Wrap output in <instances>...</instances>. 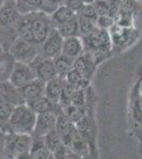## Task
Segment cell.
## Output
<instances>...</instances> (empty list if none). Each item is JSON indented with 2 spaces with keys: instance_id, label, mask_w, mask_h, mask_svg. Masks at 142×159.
I'll return each instance as SVG.
<instances>
[{
  "instance_id": "1",
  "label": "cell",
  "mask_w": 142,
  "mask_h": 159,
  "mask_svg": "<svg viewBox=\"0 0 142 159\" xmlns=\"http://www.w3.org/2000/svg\"><path fill=\"white\" fill-rule=\"evenodd\" d=\"M53 28L50 15L36 11L21 15L19 24V38L39 46Z\"/></svg>"
},
{
  "instance_id": "2",
  "label": "cell",
  "mask_w": 142,
  "mask_h": 159,
  "mask_svg": "<svg viewBox=\"0 0 142 159\" xmlns=\"http://www.w3.org/2000/svg\"><path fill=\"white\" fill-rule=\"evenodd\" d=\"M21 14L15 1H6L0 7V45L7 51L19 37V24Z\"/></svg>"
},
{
  "instance_id": "3",
  "label": "cell",
  "mask_w": 142,
  "mask_h": 159,
  "mask_svg": "<svg viewBox=\"0 0 142 159\" xmlns=\"http://www.w3.org/2000/svg\"><path fill=\"white\" fill-rule=\"evenodd\" d=\"M81 37L84 43L85 52L89 53L94 58L98 67L113 56L112 43L109 31L98 27L91 33Z\"/></svg>"
},
{
  "instance_id": "4",
  "label": "cell",
  "mask_w": 142,
  "mask_h": 159,
  "mask_svg": "<svg viewBox=\"0 0 142 159\" xmlns=\"http://www.w3.org/2000/svg\"><path fill=\"white\" fill-rule=\"evenodd\" d=\"M127 117L131 134L138 141H142V89L139 80H137L131 89Z\"/></svg>"
},
{
  "instance_id": "5",
  "label": "cell",
  "mask_w": 142,
  "mask_h": 159,
  "mask_svg": "<svg viewBox=\"0 0 142 159\" xmlns=\"http://www.w3.org/2000/svg\"><path fill=\"white\" fill-rule=\"evenodd\" d=\"M37 114L27 103L15 106L9 120L11 133L32 135L35 129Z\"/></svg>"
},
{
  "instance_id": "6",
  "label": "cell",
  "mask_w": 142,
  "mask_h": 159,
  "mask_svg": "<svg viewBox=\"0 0 142 159\" xmlns=\"http://www.w3.org/2000/svg\"><path fill=\"white\" fill-rule=\"evenodd\" d=\"M109 34L112 43V52L116 55L133 47L141 37V31L136 27H123L115 24L109 30Z\"/></svg>"
},
{
  "instance_id": "7",
  "label": "cell",
  "mask_w": 142,
  "mask_h": 159,
  "mask_svg": "<svg viewBox=\"0 0 142 159\" xmlns=\"http://www.w3.org/2000/svg\"><path fill=\"white\" fill-rule=\"evenodd\" d=\"M7 52L11 54L16 63L30 64L37 57L38 46L18 37L11 45Z\"/></svg>"
},
{
  "instance_id": "8",
  "label": "cell",
  "mask_w": 142,
  "mask_h": 159,
  "mask_svg": "<svg viewBox=\"0 0 142 159\" xmlns=\"http://www.w3.org/2000/svg\"><path fill=\"white\" fill-rule=\"evenodd\" d=\"M64 38L55 28H52L46 39L38 46V54L47 58H55L62 54Z\"/></svg>"
},
{
  "instance_id": "9",
  "label": "cell",
  "mask_w": 142,
  "mask_h": 159,
  "mask_svg": "<svg viewBox=\"0 0 142 159\" xmlns=\"http://www.w3.org/2000/svg\"><path fill=\"white\" fill-rule=\"evenodd\" d=\"M30 66L34 71L36 79L45 83L52 79L57 78L55 65L52 58H47L38 55L32 63H30Z\"/></svg>"
},
{
  "instance_id": "10",
  "label": "cell",
  "mask_w": 142,
  "mask_h": 159,
  "mask_svg": "<svg viewBox=\"0 0 142 159\" xmlns=\"http://www.w3.org/2000/svg\"><path fill=\"white\" fill-rule=\"evenodd\" d=\"M35 73L32 67L30 66V64L15 63L9 82L14 87L20 89L25 85H28V84H30L31 82L35 81Z\"/></svg>"
},
{
  "instance_id": "11",
  "label": "cell",
  "mask_w": 142,
  "mask_h": 159,
  "mask_svg": "<svg viewBox=\"0 0 142 159\" xmlns=\"http://www.w3.org/2000/svg\"><path fill=\"white\" fill-rule=\"evenodd\" d=\"M73 68L79 71L86 81L91 83L95 70L98 69V65L94 58L89 53L84 52L80 57H77L73 61Z\"/></svg>"
},
{
  "instance_id": "12",
  "label": "cell",
  "mask_w": 142,
  "mask_h": 159,
  "mask_svg": "<svg viewBox=\"0 0 142 159\" xmlns=\"http://www.w3.org/2000/svg\"><path fill=\"white\" fill-rule=\"evenodd\" d=\"M27 104L32 108L37 115L39 114H47V112H51V114H55L56 116L63 114L64 107L62 106L61 103L57 102H53L47 97H42L33 101L27 102Z\"/></svg>"
},
{
  "instance_id": "13",
  "label": "cell",
  "mask_w": 142,
  "mask_h": 159,
  "mask_svg": "<svg viewBox=\"0 0 142 159\" xmlns=\"http://www.w3.org/2000/svg\"><path fill=\"white\" fill-rule=\"evenodd\" d=\"M56 120H57V116L51 112L37 115L33 134L37 137H45L47 134L56 129Z\"/></svg>"
},
{
  "instance_id": "14",
  "label": "cell",
  "mask_w": 142,
  "mask_h": 159,
  "mask_svg": "<svg viewBox=\"0 0 142 159\" xmlns=\"http://www.w3.org/2000/svg\"><path fill=\"white\" fill-rule=\"evenodd\" d=\"M85 52L84 43L81 36L67 37L64 39L62 54L67 56L72 61H76Z\"/></svg>"
},
{
  "instance_id": "15",
  "label": "cell",
  "mask_w": 142,
  "mask_h": 159,
  "mask_svg": "<svg viewBox=\"0 0 142 159\" xmlns=\"http://www.w3.org/2000/svg\"><path fill=\"white\" fill-rule=\"evenodd\" d=\"M0 103H10L13 105H19L25 103L19 89L12 85L10 82L0 84Z\"/></svg>"
},
{
  "instance_id": "16",
  "label": "cell",
  "mask_w": 142,
  "mask_h": 159,
  "mask_svg": "<svg viewBox=\"0 0 142 159\" xmlns=\"http://www.w3.org/2000/svg\"><path fill=\"white\" fill-rule=\"evenodd\" d=\"M45 88H46V83L40 80L36 79L35 81L31 82L30 84L25 85V87L19 89L20 93H21L22 98L27 102L33 101L38 98H42L45 96Z\"/></svg>"
},
{
  "instance_id": "17",
  "label": "cell",
  "mask_w": 142,
  "mask_h": 159,
  "mask_svg": "<svg viewBox=\"0 0 142 159\" xmlns=\"http://www.w3.org/2000/svg\"><path fill=\"white\" fill-rule=\"evenodd\" d=\"M76 11H73L70 7L65 6V4L61 6L50 15L53 28H57L58 25L65 24L67 21H70V20L76 18Z\"/></svg>"
},
{
  "instance_id": "18",
  "label": "cell",
  "mask_w": 142,
  "mask_h": 159,
  "mask_svg": "<svg viewBox=\"0 0 142 159\" xmlns=\"http://www.w3.org/2000/svg\"><path fill=\"white\" fill-rule=\"evenodd\" d=\"M15 63L16 61L7 51L0 53V84L9 82Z\"/></svg>"
},
{
  "instance_id": "19",
  "label": "cell",
  "mask_w": 142,
  "mask_h": 159,
  "mask_svg": "<svg viewBox=\"0 0 142 159\" xmlns=\"http://www.w3.org/2000/svg\"><path fill=\"white\" fill-rule=\"evenodd\" d=\"M62 90H63V85H62V79L58 76L55 79H52L50 81L46 82L45 88V97L50 99L53 102L59 103L62 98Z\"/></svg>"
},
{
  "instance_id": "20",
  "label": "cell",
  "mask_w": 142,
  "mask_h": 159,
  "mask_svg": "<svg viewBox=\"0 0 142 159\" xmlns=\"http://www.w3.org/2000/svg\"><path fill=\"white\" fill-rule=\"evenodd\" d=\"M51 151L46 145L44 137L33 138V145L31 148V158L32 159H48L51 156Z\"/></svg>"
},
{
  "instance_id": "21",
  "label": "cell",
  "mask_w": 142,
  "mask_h": 159,
  "mask_svg": "<svg viewBox=\"0 0 142 159\" xmlns=\"http://www.w3.org/2000/svg\"><path fill=\"white\" fill-rule=\"evenodd\" d=\"M53 61L54 65H55L57 76L59 79H66L69 71L73 68V61L63 54H59L58 56H56L55 58H53Z\"/></svg>"
},
{
  "instance_id": "22",
  "label": "cell",
  "mask_w": 142,
  "mask_h": 159,
  "mask_svg": "<svg viewBox=\"0 0 142 159\" xmlns=\"http://www.w3.org/2000/svg\"><path fill=\"white\" fill-rule=\"evenodd\" d=\"M18 11L21 15L42 11L44 0H14Z\"/></svg>"
},
{
  "instance_id": "23",
  "label": "cell",
  "mask_w": 142,
  "mask_h": 159,
  "mask_svg": "<svg viewBox=\"0 0 142 159\" xmlns=\"http://www.w3.org/2000/svg\"><path fill=\"white\" fill-rule=\"evenodd\" d=\"M55 29L61 33V35L64 38L73 37V36H81V31H80L77 17L70 20V21H67V22H65V24L58 25V27L55 28Z\"/></svg>"
},
{
  "instance_id": "24",
  "label": "cell",
  "mask_w": 142,
  "mask_h": 159,
  "mask_svg": "<svg viewBox=\"0 0 142 159\" xmlns=\"http://www.w3.org/2000/svg\"><path fill=\"white\" fill-rule=\"evenodd\" d=\"M94 7L95 9V12L99 16H116L118 9L116 7H113L110 2H108L107 0H95L94 2Z\"/></svg>"
},
{
  "instance_id": "25",
  "label": "cell",
  "mask_w": 142,
  "mask_h": 159,
  "mask_svg": "<svg viewBox=\"0 0 142 159\" xmlns=\"http://www.w3.org/2000/svg\"><path fill=\"white\" fill-rule=\"evenodd\" d=\"M65 80L79 89L80 88H83V89L88 88V87L90 86V84H91L90 82L86 81V80L83 78V75H82V74L80 73L77 70H76L74 68H72L71 70L69 71V73L67 74Z\"/></svg>"
},
{
  "instance_id": "26",
  "label": "cell",
  "mask_w": 142,
  "mask_h": 159,
  "mask_svg": "<svg viewBox=\"0 0 142 159\" xmlns=\"http://www.w3.org/2000/svg\"><path fill=\"white\" fill-rule=\"evenodd\" d=\"M76 17H77V21H79L80 31H81V36L89 34V33H91L92 31L98 28L97 20L87 18V17L81 16V15H76Z\"/></svg>"
},
{
  "instance_id": "27",
  "label": "cell",
  "mask_w": 142,
  "mask_h": 159,
  "mask_svg": "<svg viewBox=\"0 0 142 159\" xmlns=\"http://www.w3.org/2000/svg\"><path fill=\"white\" fill-rule=\"evenodd\" d=\"M14 108H15V105H13V104L0 103V129H1V126H3V125L7 126V130H9L7 134L11 133L10 126H9V120Z\"/></svg>"
},
{
  "instance_id": "28",
  "label": "cell",
  "mask_w": 142,
  "mask_h": 159,
  "mask_svg": "<svg viewBox=\"0 0 142 159\" xmlns=\"http://www.w3.org/2000/svg\"><path fill=\"white\" fill-rule=\"evenodd\" d=\"M44 141H45L46 145H47L48 148L52 153L56 148H58L61 144H63V137H62V135L59 134L57 130L54 129L44 137Z\"/></svg>"
},
{
  "instance_id": "29",
  "label": "cell",
  "mask_w": 142,
  "mask_h": 159,
  "mask_svg": "<svg viewBox=\"0 0 142 159\" xmlns=\"http://www.w3.org/2000/svg\"><path fill=\"white\" fill-rule=\"evenodd\" d=\"M76 15H81V16L87 17V18L98 20V14L95 12L94 4H82L79 11L76 12Z\"/></svg>"
},
{
  "instance_id": "30",
  "label": "cell",
  "mask_w": 142,
  "mask_h": 159,
  "mask_svg": "<svg viewBox=\"0 0 142 159\" xmlns=\"http://www.w3.org/2000/svg\"><path fill=\"white\" fill-rule=\"evenodd\" d=\"M64 2H65V0H44L42 11L51 15L56 9L63 6Z\"/></svg>"
},
{
  "instance_id": "31",
  "label": "cell",
  "mask_w": 142,
  "mask_h": 159,
  "mask_svg": "<svg viewBox=\"0 0 142 159\" xmlns=\"http://www.w3.org/2000/svg\"><path fill=\"white\" fill-rule=\"evenodd\" d=\"M98 27L101 29L109 31L112 28V25L116 24V19L112 16H99L98 17Z\"/></svg>"
},
{
  "instance_id": "32",
  "label": "cell",
  "mask_w": 142,
  "mask_h": 159,
  "mask_svg": "<svg viewBox=\"0 0 142 159\" xmlns=\"http://www.w3.org/2000/svg\"><path fill=\"white\" fill-rule=\"evenodd\" d=\"M69 152H70V148L63 143V144H61L58 148H56L55 150L53 151L52 155L54 156L55 159H66Z\"/></svg>"
},
{
  "instance_id": "33",
  "label": "cell",
  "mask_w": 142,
  "mask_h": 159,
  "mask_svg": "<svg viewBox=\"0 0 142 159\" xmlns=\"http://www.w3.org/2000/svg\"><path fill=\"white\" fill-rule=\"evenodd\" d=\"M64 4L68 7H70V9H72L73 11H76V13L83 3L81 2V0H65Z\"/></svg>"
},
{
  "instance_id": "34",
  "label": "cell",
  "mask_w": 142,
  "mask_h": 159,
  "mask_svg": "<svg viewBox=\"0 0 142 159\" xmlns=\"http://www.w3.org/2000/svg\"><path fill=\"white\" fill-rule=\"evenodd\" d=\"M4 144H6V134L0 132V159H4Z\"/></svg>"
},
{
  "instance_id": "35",
  "label": "cell",
  "mask_w": 142,
  "mask_h": 159,
  "mask_svg": "<svg viewBox=\"0 0 142 159\" xmlns=\"http://www.w3.org/2000/svg\"><path fill=\"white\" fill-rule=\"evenodd\" d=\"M14 159H32V158H31V151H30V152H25V153L19 154V155H17Z\"/></svg>"
},
{
  "instance_id": "36",
  "label": "cell",
  "mask_w": 142,
  "mask_h": 159,
  "mask_svg": "<svg viewBox=\"0 0 142 159\" xmlns=\"http://www.w3.org/2000/svg\"><path fill=\"white\" fill-rule=\"evenodd\" d=\"M136 73H137V76H138V79H137V80H139V81H140V85H141V89H142V63L138 66Z\"/></svg>"
},
{
  "instance_id": "37",
  "label": "cell",
  "mask_w": 142,
  "mask_h": 159,
  "mask_svg": "<svg viewBox=\"0 0 142 159\" xmlns=\"http://www.w3.org/2000/svg\"><path fill=\"white\" fill-rule=\"evenodd\" d=\"M66 159H81V156L79 155V154L74 153V152H69V154L67 155Z\"/></svg>"
},
{
  "instance_id": "38",
  "label": "cell",
  "mask_w": 142,
  "mask_h": 159,
  "mask_svg": "<svg viewBox=\"0 0 142 159\" xmlns=\"http://www.w3.org/2000/svg\"><path fill=\"white\" fill-rule=\"evenodd\" d=\"M107 1H108V2H110V3H112L113 7H117V9H118L122 0H107Z\"/></svg>"
},
{
  "instance_id": "39",
  "label": "cell",
  "mask_w": 142,
  "mask_h": 159,
  "mask_svg": "<svg viewBox=\"0 0 142 159\" xmlns=\"http://www.w3.org/2000/svg\"><path fill=\"white\" fill-rule=\"evenodd\" d=\"M81 159H97V158L94 157L92 155H90V154H86L84 156H81Z\"/></svg>"
},
{
  "instance_id": "40",
  "label": "cell",
  "mask_w": 142,
  "mask_h": 159,
  "mask_svg": "<svg viewBox=\"0 0 142 159\" xmlns=\"http://www.w3.org/2000/svg\"><path fill=\"white\" fill-rule=\"evenodd\" d=\"M138 152L139 156L142 158V141H139V145H138Z\"/></svg>"
},
{
  "instance_id": "41",
  "label": "cell",
  "mask_w": 142,
  "mask_h": 159,
  "mask_svg": "<svg viewBox=\"0 0 142 159\" xmlns=\"http://www.w3.org/2000/svg\"><path fill=\"white\" fill-rule=\"evenodd\" d=\"M95 0H81V2L83 4H92Z\"/></svg>"
},
{
  "instance_id": "42",
  "label": "cell",
  "mask_w": 142,
  "mask_h": 159,
  "mask_svg": "<svg viewBox=\"0 0 142 159\" xmlns=\"http://www.w3.org/2000/svg\"><path fill=\"white\" fill-rule=\"evenodd\" d=\"M4 2H6V0H0V7H1L2 4L4 3Z\"/></svg>"
},
{
  "instance_id": "43",
  "label": "cell",
  "mask_w": 142,
  "mask_h": 159,
  "mask_svg": "<svg viewBox=\"0 0 142 159\" xmlns=\"http://www.w3.org/2000/svg\"><path fill=\"white\" fill-rule=\"evenodd\" d=\"M2 51H4V50H3V48H2V46H1V45H0V53H1V52H2Z\"/></svg>"
},
{
  "instance_id": "44",
  "label": "cell",
  "mask_w": 142,
  "mask_h": 159,
  "mask_svg": "<svg viewBox=\"0 0 142 159\" xmlns=\"http://www.w3.org/2000/svg\"><path fill=\"white\" fill-rule=\"evenodd\" d=\"M48 159H55V158H54V156L52 155V154H51V156H50V157H49Z\"/></svg>"
},
{
  "instance_id": "45",
  "label": "cell",
  "mask_w": 142,
  "mask_h": 159,
  "mask_svg": "<svg viewBox=\"0 0 142 159\" xmlns=\"http://www.w3.org/2000/svg\"><path fill=\"white\" fill-rule=\"evenodd\" d=\"M6 1H14V0H6Z\"/></svg>"
}]
</instances>
